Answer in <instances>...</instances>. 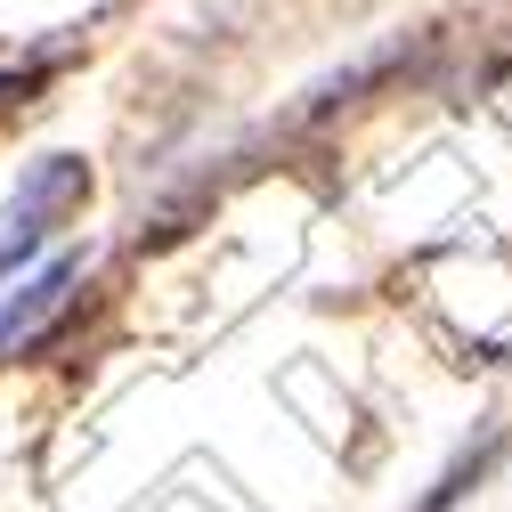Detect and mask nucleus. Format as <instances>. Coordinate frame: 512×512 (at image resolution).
<instances>
[{"label":"nucleus","mask_w":512,"mask_h":512,"mask_svg":"<svg viewBox=\"0 0 512 512\" xmlns=\"http://www.w3.org/2000/svg\"><path fill=\"white\" fill-rule=\"evenodd\" d=\"M82 204H90V163H82V155H41V163H25L17 196L0 204V293H9V277H25V269L41 261L49 236L66 228Z\"/></svg>","instance_id":"f257e3e1"},{"label":"nucleus","mask_w":512,"mask_h":512,"mask_svg":"<svg viewBox=\"0 0 512 512\" xmlns=\"http://www.w3.org/2000/svg\"><path fill=\"white\" fill-rule=\"evenodd\" d=\"M74 285H82V252H49L17 277V293H0V366L49 342V317L74 301Z\"/></svg>","instance_id":"f03ea898"},{"label":"nucleus","mask_w":512,"mask_h":512,"mask_svg":"<svg viewBox=\"0 0 512 512\" xmlns=\"http://www.w3.org/2000/svg\"><path fill=\"white\" fill-rule=\"evenodd\" d=\"M423 57V41H407V33H391V41H374V49H358L350 66H334L326 82H309V98H301V122H326V114H342V106H358L374 82H391V74H407Z\"/></svg>","instance_id":"7ed1b4c3"}]
</instances>
